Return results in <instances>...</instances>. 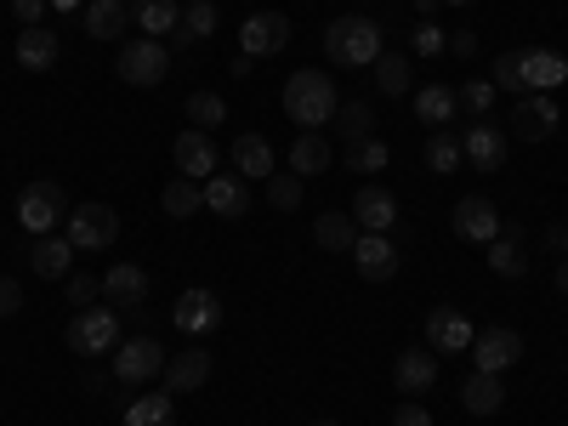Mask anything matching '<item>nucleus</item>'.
<instances>
[{
	"label": "nucleus",
	"mask_w": 568,
	"mask_h": 426,
	"mask_svg": "<svg viewBox=\"0 0 568 426\" xmlns=\"http://www.w3.org/2000/svg\"><path fill=\"white\" fill-rule=\"evenodd\" d=\"M393 426H433V409H426L420 398H404V404L393 409Z\"/></svg>",
	"instance_id": "nucleus-46"
},
{
	"label": "nucleus",
	"mask_w": 568,
	"mask_h": 426,
	"mask_svg": "<svg viewBox=\"0 0 568 426\" xmlns=\"http://www.w3.org/2000/svg\"><path fill=\"white\" fill-rule=\"evenodd\" d=\"M313 426H336V420H313Z\"/></svg>",
	"instance_id": "nucleus-55"
},
{
	"label": "nucleus",
	"mask_w": 568,
	"mask_h": 426,
	"mask_svg": "<svg viewBox=\"0 0 568 426\" xmlns=\"http://www.w3.org/2000/svg\"><path fill=\"white\" fill-rule=\"evenodd\" d=\"M336 109H342V91H336V80H329L324 69H296L291 80H284V114H291L302 131L329 125Z\"/></svg>",
	"instance_id": "nucleus-1"
},
{
	"label": "nucleus",
	"mask_w": 568,
	"mask_h": 426,
	"mask_svg": "<svg viewBox=\"0 0 568 426\" xmlns=\"http://www.w3.org/2000/svg\"><path fill=\"white\" fill-rule=\"evenodd\" d=\"M546 245H551V256H568V222H551L546 227Z\"/></svg>",
	"instance_id": "nucleus-50"
},
{
	"label": "nucleus",
	"mask_w": 568,
	"mask_h": 426,
	"mask_svg": "<svg viewBox=\"0 0 568 426\" xmlns=\"http://www.w3.org/2000/svg\"><path fill=\"white\" fill-rule=\"evenodd\" d=\"M171 324L182 329L187 342L211 336V329L222 324V296H216V291H182V296H176V307H171Z\"/></svg>",
	"instance_id": "nucleus-11"
},
{
	"label": "nucleus",
	"mask_w": 568,
	"mask_h": 426,
	"mask_svg": "<svg viewBox=\"0 0 568 426\" xmlns=\"http://www.w3.org/2000/svg\"><path fill=\"white\" fill-rule=\"evenodd\" d=\"M393 387H398L404 398L433 393V387H438V353H433V347H409V353H398V364H393Z\"/></svg>",
	"instance_id": "nucleus-16"
},
{
	"label": "nucleus",
	"mask_w": 568,
	"mask_h": 426,
	"mask_svg": "<svg viewBox=\"0 0 568 426\" xmlns=\"http://www.w3.org/2000/svg\"><path fill=\"white\" fill-rule=\"evenodd\" d=\"M63 233H69L74 251H109L120 240V216L109 205H74L69 222H63Z\"/></svg>",
	"instance_id": "nucleus-8"
},
{
	"label": "nucleus",
	"mask_w": 568,
	"mask_h": 426,
	"mask_svg": "<svg viewBox=\"0 0 568 426\" xmlns=\"http://www.w3.org/2000/svg\"><path fill=\"white\" fill-rule=\"evenodd\" d=\"M460 165H466V154H460V136L449 125L426 136V171H433V176H455Z\"/></svg>",
	"instance_id": "nucleus-35"
},
{
	"label": "nucleus",
	"mask_w": 568,
	"mask_h": 426,
	"mask_svg": "<svg viewBox=\"0 0 568 426\" xmlns=\"http://www.w3.org/2000/svg\"><path fill=\"white\" fill-rule=\"evenodd\" d=\"M471 336H478V324H471L460 307H433L426 313V347L433 353H466Z\"/></svg>",
	"instance_id": "nucleus-15"
},
{
	"label": "nucleus",
	"mask_w": 568,
	"mask_h": 426,
	"mask_svg": "<svg viewBox=\"0 0 568 426\" xmlns=\"http://www.w3.org/2000/svg\"><path fill=\"white\" fill-rule=\"evenodd\" d=\"M568 80V58L551 45H524V91H546L557 98V85Z\"/></svg>",
	"instance_id": "nucleus-19"
},
{
	"label": "nucleus",
	"mask_w": 568,
	"mask_h": 426,
	"mask_svg": "<svg viewBox=\"0 0 568 426\" xmlns=\"http://www.w3.org/2000/svg\"><path fill=\"white\" fill-rule=\"evenodd\" d=\"M329 160H336V154H329V142H324L318 131H302V136L291 142V171H296L302 182H307V176H324Z\"/></svg>",
	"instance_id": "nucleus-32"
},
{
	"label": "nucleus",
	"mask_w": 568,
	"mask_h": 426,
	"mask_svg": "<svg viewBox=\"0 0 568 426\" xmlns=\"http://www.w3.org/2000/svg\"><path fill=\"white\" fill-rule=\"evenodd\" d=\"M114 74H120L125 85H149V91H154V85L171 74V45H165V40H149V34L125 40L120 58H114Z\"/></svg>",
	"instance_id": "nucleus-4"
},
{
	"label": "nucleus",
	"mask_w": 568,
	"mask_h": 426,
	"mask_svg": "<svg viewBox=\"0 0 568 426\" xmlns=\"http://www.w3.org/2000/svg\"><path fill=\"white\" fill-rule=\"evenodd\" d=\"M347 256H353L358 278H369V284H387V278L398 273V245H393V233H358V245H353Z\"/></svg>",
	"instance_id": "nucleus-14"
},
{
	"label": "nucleus",
	"mask_w": 568,
	"mask_h": 426,
	"mask_svg": "<svg viewBox=\"0 0 568 426\" xmlns=\"http://www.w3.org/2000/svg\"><path fill=\"white\" fill-rule=\"evenodd\" d=\"M52 7H58V12H74V7H85V0H52Z\"/></svg>",
	"instance_id": "nucleus-53"
},
{
	"label": "nucleus",
	"mask_w": 568,
	"mask_h": 426,
	"mask_svg": "<svg viewBox=\"0 0 568 426\" xmlns=\"http://www.w3.org/2000/svg\"><path fill=\"white\" fill-rule=\"evenodd\" d=\"M324 58L336 69H375V58H382V29H375V18H329L324 23Z\"/></svg>",
	"instance_id": "nucleus-2"
},
{
	"label": "nucleus",
	"mask_w": 568,
	"mask_h": 426,
	"mask_svg": "<svg viewBox=\"0 0 568 426\" xmlns=\"http://www.w3.org/2000/svg\"><path fill=\"white\" fill-rule=\"evenodd\" d=\"M557 125H562L557 98H546V91H524V98H517V109H511V136L517 142H546V136H557Z\"/></svg>",
	"instance_id": "nucleus-10"
},
{
	"label": "nucleus",
	"mask_w": 568,
	"mask_h": 426,
	"mask_svg": "<svg viewBox=\"0 0 568 426\" xmlns=\"http://www.w3.org/2000/svg\"><path fill=\"white\" fill-rule=\"evenodd\" d=\"M415 114H420V125H433V131L455 125V114H460V91L444 85V80L420 85V91H415Z\"/></svg>",
	"instance_id": "nucleus-24"
},
{
	"label": "nucleus",
	"mask_w": 568,
	"mask_h": 426,
	"mask_svg": "<svg viewBox=\"0 0 568 426\" xmlns=\"http://www.w3.org/2000/svg\"><path fill=\"white\" fill-rule=\"evenodd\" d=\"M80 358H103L120 347V313L114 307H80L69 318V336H63Z\"/></svg>",
	"instance_id": "nucleus-5"
},
{
	"label": "nucleus",
	"mask_w": 568,
	"mask_h": 426,
	"mask_svg": "<svg viewBox=\"0 0 568 426\" xmlns=\"http://www.w3.org/2000/svg\"><path fill=\"white\" fill-rule=\"evenodd\" d=\"M267 200H273L278 211H296V205H302V176H296V171H273V176H267Z\"/></svg>",
	"instance_id": "nucleus-44"
},
{
	"label": "nucleus",
	"mask_w": 568,
	"mask_h": 426,
	"mask_svg": "<svg viewBox=\"0 0 568 426\" xmlns=\"http://www.w3.org/2000/svg\"><path fill=\"white\" fill-rule=\"evenodd\" d=\"M165 375V347L154 336H131L114 347V382L120 387H149Z\"/></svg>",
	"instance_id": "nucleus-6"
},
{
	"label": "nucleus",
	"mask_w": 568,
	"mask_h": 426,
	"mask_svg": "<svg viewBox=\"0 0 568 426\" xmlns=\"http://www.w3.org/2000/svg\"><path fill=\"white\" fill-rule=\"evenodd\" d=\"M489 80H495V91H517V98H524V52H500Z\"/></svg>",
	"instance_id": "nucleus-43"
},
{
	"label": "nucleus",
	"mask_w": 568,
	"mask_h": 426,
	"mask_svg": "<svg viewBox=\"0 0 568 426\" xmlns=\"http://www.w3.org/2000/svg\"><path fill=\"white\" fill-rule=\"evenodd\" d=\"M125 7H131V23L149 34V40L176 34V23H182V7H176V0H125Z\"/></svg>",
	"instance_id": "nucleus-29"
},
{
	"label": "nucleus",
	"mask_w": 568,
	"mask_h": 426,
	"mask_svg": "<svg viewBox=\"0 0 568 426\" xmlns=\"http://www.w3.org/2000/svg\"><path fill=\"white\" fill-rule=\"evenodd\" d=\"M160 205H165V216L187 222L194 211H205V182H194V176H171V182H165V194H160Z\"/></svg>",
	"instance_id": "nucleus-34"
},
{
	"label": "nucleus",
	"mask_w": 568,
	"mask_h": 426,
	"mask_svg": "<svg viewBox=\"0 0 568 426\" xmlns=\"http://www.w3.org/2000/svg\"><path fill=\"white\" fill-rule=\"evenodd\" d=\"M211 34H216V0H187L171 45H176V52H194V45H205Z\"/></svg>",
	"instance_id": "nucleus-25"
},
{
	"label": "nucleus",
	"mask_w": 568,
	"mask_h": 426,
	"mask_svg": "<svg viewBox=\"0 0 568 426\" xmlns=\"http://www.w3.org/2000/svg\"><path fill=\"white\" fill-rule=\"evenodd\" d=\"M387 160H393V149H387L382 136H364V142H353V149L342 154V165H347V171H364V176H369V171H387Z\"/></svg>",
	"instance_id": "nucleus-38"
},
{
	"label": "nucleus",
	"mask_w": 568,
	"mask_h": 426,
	"mask_svg": "<svg viewBox=\"0 0 568 426\" xmlns=\"http://www.w3.org/2000/svg\"><path fill=\"white\" fill-rule=\"evenodd\" d=\"M438 7H444V0H415V18H420V23H433Z\"/></svg>",
	"instance_id": "nucleus-51"
},
{
	"label": "nucleus",
	"mask_w": 568,
	"mask_h": 426,
	"mask_svg": "<svg viewBox=\"0 0 568 426\" xmlns=\"http://www.w3.org/2000/svg\"><path fill=\"white\" fill-rule=\"evenodd\" d=\"M557 291L568 296V256H557Z\"/></svg>",
	"instance_id": "nucleus-52"
},
{
	"label": "nucleus",
	"mask_w": 568,
	"mask_h": 426,
	"mask_svg": "<svg viewBox=\"0 0 568 426\" xmlns=\"http://www.w3.org/2000/svg\"><path fill=\"white\" fill-rule=\"evenodd\" d=\"M409 85H415L409 52H382L375 58V91H382V98H409Z\"/></svg>",
	"instance_id": "nucleus-31"
},
{
	"label": "nucleus",
	"mask_w": 568,
	"mask_h": 426,
	"mask_svg": "<svg viewBox=\"0 0 568 426\" xmlns=\"http://www.w3.org/2000/svg\"><path fill=\"white\" fill-rule=\"evenodd\" d=\"M329 125L347 136V149H353V142H364V136H375V125H369V103H342Z\"/></svg>",
	"instance_id": "nucleus-41"
},
{
	"label": "nucleus",
	"mask_w": 568,
	"mask_h": 426,
	"mask_svg": "<svg viewBox=\"0 0 568 426\" xmlns=\"http://www.w3.org/2000/svg\"><path fill=\"white\" fill-rule=\"evenodd\" d=\"M58 222H69V200L58 182H29L18 194V227L29 233V240H45V233H58Z\"/></svg>",
	"instance_id": "nucleus-3"
},
{
	"label": "nucleus",
	"mask_w": 568,
	"mask_h": 426,
	"mask_svg": "<svg viewBox=\"0 0 568 426\" xmlns=\"http://www.w3.org/2000/svg\"><path fill=\"white\" fill-rule=\"evenodd\" d=\"M444 7H471V0H444Z\"/></svg>",
	"instance_id": "nucleus-54"
},
{
	"label": "nucleus",
	"mask_w": 568,
	"mask_h": 426,
	"mask_svg": "<svg viewBox=\"0 0 568 426\" xmlns=\"http://www.w3.org/2000/svg\"><path fill=\"white\" fill-rule=\"evenodd\" d=\"M58 58H63V45H58V34L52 29H23L18 34V63L29 69V74H45V69H58Z\"/></svg>",
	"instance_id": "nucleus-28"
},
{
	"label": "nucleus",
	"mask_w": 568,
	"mask_h": 426,
	"mask_svg": "<svg viewBox=\"0 0 568 426\" xmlns=\"http://www.w3.org/2000/svg\"><path fill=\"white\" fill-rule=\"evenodd\" d=\"M18 307H23V291H18L12 278H0V318H7V313H18Z\"/></svg>",
	"instance_id": "nucleus-49"
},
{
	"label": "nucleus",
	"mask_w": 568,
	"mask_h": 426,
	"mask_svg": "<svg viewBox=\"0 0 568 426\" xmlns=\"http://www.w3.org/2000/svg\"><path fill=\"white\" fill-rule=\"evenodd\" d=\"M233 171H240L245 182H267V176L278 171L273 142H267V136H256V131H245L240 142H233Z\"/></svg>",
	"instance_id": "nucleus-26"
},
{
	"label": "nucleus",
	"mask_w": 568,
	"mask_h": 426,
	"mask_svg": "<svg viewBox=\"0 0 568 426\" xmlns=\"http://www.w3.org/2000/svg\"><path fill=\"white\" fill-rule=\"evenodd\" d=\"M460 154H466V165H471V171H500V165H506V131H500V125H489V120L466 125Z\"/></svg>",
	"instance_id": "nucleus-17"
},
{
	"label": "nucleus",
	"mask_w": 568,
	"mask_h": 426,
	"mask_svg": "<svg viewBox=\"0 0 568 426\" xmlns=\"http://www.w3.org/2000/svg\"><path fill=\"white\" fill-rule=\"evenodd\" d=\"M449 52L455 58H471V52H478V34H471V29H449Z\"/></svg>",
	"instance_id": "nucleus-48"
},
{
	"label": "nucleus",
	"mask_w": 568,
	"mask_h": 426,
	"mask_svg": "<svg viewBox=\"0 0 568 426\" xmlns=\"http://www.w3.org/2000/svg\"><path fill=\"white\" fill-rule=\"evenodd\" d=\"M125 426H176V404H171V393H142V398H131Z\"/></svg>",
	"instance_id": "nucleus-37"
},
{
	"label": "nucleus",
	"mask_w": 568,
	"mask_h": 426,
	"mask_svg": "<svg viewBox=\"0 0 568 426\" xmlns=\"http://www.w3.org/2000/svg\"><path fill=\"white\" fill-rule=\"evenodd\" d=\"M63 296H69V307H91L103 296V278H91V273H69L63 278Z\"/></svg>",
	"instance_id": "nucleus-45"
},
{
	"label": "nucleus",
	"mask_w": 568,
	"mask_h": 426,
	"mask_svg": "<svg viewBox=\"0 0 568 426\" xmlns=\"http://www.w3.org/2000/svg\"><path fill=\"white\" fill-rule=\"evenodd\" d=\"M358 222H353V211L342 216V211H324V216H313V240L324 245V251H353L358 245Z\"/></svg>",
	"instance_id": "nucleus-33"
},
{
	"label": "nucleus",
	"mask_w": 568,
	"mask_h": 426,
	"mask_svg": "<svg viewBox=\"0 0 568 426\" xmlns=\"http://www.w3.org/2000/svg\"><path fill=\"white\" fill-rule=\"evenodd\" d=\"M471 369H489V375H506L517 358H524V336L517 329H506V324H489V329H478L471 336Z\"/></svg>",
	"instance_id": "nucleus-9"
},
{
	"label": "nucleus",
	"mask_w": 568,
	"mask_h": 426,
	"mask_svg": "<svg viewBox=\"0 0 568 426\" xmlns=\"http://www.w3.org/2000/svg\"><path fill=\"white\" fill-rule=\"evenodd\" d=\"M80 12H85V34H91V40H120L125 23H131L125 0H85Z\"/></svg>",
	"instance_id": "nucleus-30"
},
{
	"label": "nucleus",
	"mask_w": 568,
	"mask_h": 426,
	"mask_svg": "<svg viewBox=\"0 0 568 426\" xmlns=\"http://www.w3.org/2000/svg\"><path fill=\"white\" fill-rule=\"evenodd\" d=\"M449 52V29H438V23H415V34H409V58H444Z\"/></svg>",
	"instance_id": "nucleus-42"
},
{
	"label": "nucleus",
	"mask_w": 568,
	"mask_h": 426,
	"mask_svg": "<svg viewBox=\"0 0 568 426\" xmlns=\"http://www.w3.org/2000/svg\"><path fill=\"white\" fill-rule=\"evenodd\" d=\"M29 267H34V278H69L74 273V245H69V233H45V240H34L29 245Z\"/></svg>",
	"instance_id": "nucleus-22"
},
{
	"label": "nucleus",
	"mask_w": 568,
	"mask_h": 426,
	"mask_svg": "<svg viewBox=\"0 0 568 426\" xmlns=\"http://www.w3.org/2000/svg\"><path fill=\"white\" fill-rule=\"evenodd\" d=\"M45 7H52V0H12V18H18L23 29H40V18H45Z\"/></svg>",
	"instance_id": "nucleus-47"
},
{
	"label": "nucleus",
	"mask_w": 568,
	"mask_h": 426,
	"mask_svg": "<svg viewBox=\"0 0 568 426\" xmlns=\"http://www.w3.org/2000/svg\"><path fill=\"white\" fill-rule=\"evenodd\" d=\"M353 222H358L364 233H393V222H398V200L387 194V187L364 182L358 194H353Z\"/></svg>",
	"instance_id": "nucleus-20"
},
{
	"label": "nucleus",
	"mask_w": 568,
	"mask_h": 426,
	"mask_svg": "<svg viewBox=\"0 0 568 426\" xmlns=\"http://www.w3.org/2000/svg\"><path fill=\"white\" fill-rule=\"evenodd\" d=\"M489 267L500 273V278H524L529 273V251H524V233H500V240L489 245Z\"/></svg>",
	"instance_id": "nucleus-36"
},
{
	"label": "nucleus",
	"mask_w": 568,
	"mask_h": 426,
	"mask_svg": "<svg viewBox=\"0 0 568 426\" xmlns=\"http://www.w3.org/2000/svg\"><path fill=\"white\" fill-rule=\"evenodd\" d=\"M171 160H176V176H194V182H211L216 176V142H211V131H194L187 125L176 142H171Z\"/></svg>",
	"instance_id": "nucleus-13"
},
{
	"label": "nucleus",
	"mask_w": 568,
	"mask_h": 426,
	"mask_svg": "<svg viewBox=\"0 0 568 426\" xmlns=\"http://www.w3.org/2000/svg\"><path fill=\"white\" fill-rule=\"evenodd\" d=\"M500 404H506L500 375H489V369H471L466 382H460V409H466V415H500Z\"/></svg>",
	"instance_id": "nucleus-27"
},
{
	"label": "nucleus",
	"mask_w": 568,
	"mask_h": 426,
	"mask_svg": "<svg viewBox=\"0 0 568 426\" xmlns=\"http://www.w3.org/2000/svg\"><path fill=\"white\" fill-rule=\"evenodd\" d=\"M205 382H211V353L187 347V353L165 358V393H171V398H182V393H200Z\"/></svg>",
	"instance_id": "nucleus-23"
},
{
	"label": "nucleus",
	"mask_w": 568,
	"mask_h": 426,
	"mask_svg": "<svg viewBox=\"0 0 568 426\" xmlns=\"http://www.w3.org/2000/svg\"><path fill=\"white\" fill-rule=\"evenodd\" d=\"M103 302L109 307H142L149 302V273H142L136 262H114L103 273Z\"/></svg>",
	"instance_id": "nucleus-21"
},
{
	"label": "nucleus",
	"mask_w": 568,
	"mask_h": 426,
	"mask_svg": "<svg viewBox=\"0 0 568 426\" xmlns=\"http://www.w3.org/2000/svg\"><path fill=\"white\" fill-rule=\"evenodd\" d=\"M460 91V114H471V120H489V109H495V80H466V85H455Z\"/></svg>",
	"instance_id": "nucleus-39"
},
{
	"label": "nucleus",
	"mask_w": 568,
	"mask_h": 426,
	"mask_svg": "<svg viewBox=\"0 0 568 426\" xmlns=\"http://www.w3.org/2000/svg\"><path fill=\"white\" fill-rule=\"evenodd\" d=\"M291 45V18L284 12H251L245 29H240V52L245 58H273Z\"/></svg>",
	"instance_id": "nucleus-12"
},
{
	"label": "nucleus",
	"mask_w": 568,
	"mask_h": 426,
	"mask_svg": "<svg viewBox=\"0 0 568 426\" xmlns=\"http://www.w3.org/2000/svg\"><path fill=\"white\" fill-rule=\"evenodd\" d=\"M205 211H211V216H227V222H240V216L251 211L245 176H240V171H216V176L205 182Z\"/></svg>",
	"instance_id": "nucleus-18"
},
{
	"label": "nucleus",
	"mask_w": 568,
	"mask_h": 426,
	"mask_svg": "<svg viewBox=\"0 0 568 426\" xmlns=\"http://www.w3.org/2000/svg\"><path fill=\"white\" fill-rule=\"evenodd\" d=\"M449 227H455V240H466V245H495L500 233H506V216L495 211V200H484V194H466V200L455 205Z\"/></svg>",
	"instance_id": "nucleus-7"
},
{
	"label": "nucleus",
	"mask_w": 568,
	"mask_h": 426,
	"mask_svg": "<svg viewBox=\"0 0 568 426\" xmlns=\"http://www.w3.org/2000/svg\"><path fill=\"white\" fill-rule=\"evenodd\" d=\"M222 120H227V103L216 98V91H194V98H187V125L194 131H211Z\"/></svg>",
	"instance_id": "nucleus-40"
}]
</instances>
